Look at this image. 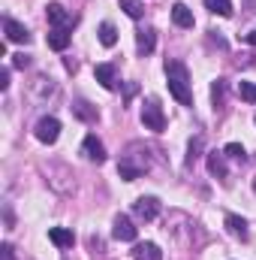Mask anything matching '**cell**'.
Returning a JSON list of instances; mask_svg holds the SVG:
<instances>
[{
    "instance_id": "cell-22",
    "label": "cell",
    "mask_w": 256,
    "mask_h": 260,
    "mask_svg": "<svg viewBox=\"0 0 256 260\" xmlns=\"http://www.w3.org/2000/svg\"><path fill=\"white\" fill-rule=\"evenodd\" d=\"M223 154L232 157V160H241V164L247 160V151H244V145H238V142H229V145L223 148Z\"/></svg>"
},
{
    "instance_id": "cell-19",
    "label": "cell",
    "mask_w": 256,
    "mask_h": 260,
    "mask_svg": "<svg viewBox=\"0 0 256 260\" xmlns=\"http://www.w3.org/2000/svg\"><path fill=\"white\" fill-rule=\"evenodd\" d=\"M118 173H121V179H124V182H133V179H139V176L145 173V167H136V164H130L127 157H124V160L118 164Z\"/></svg>"
},
{
    "instance_id": "cell-20",
    "label": "cell",
    "mask_w": 256,
    "mask_h": 260,
    "mask_svg": "<svg viewBox=\"0 0 256 260\" xmlns=\"http://www.w3.org/2000/svg\"><path fill=\"white\" fill-rule=\"evenodd\" d=\"M100 43H103L106 49H112V46L118 43V30H115V24H109V21L100 24Z\"/></svg>"
},
{
    "instance_id": "cell-15",
    "label": "cell",
    "mask_w": 256,
    "mask_h": 260,
    "mask_svg": "<svg viewBox=\"0 0 256 260\" xmlns=\"http://www.w3.org/2000/svg\"><path fill=\"white\" fill-rule=\"evenodd\" d=\"M133 257L136 260H163V251H160L154 242H142V245H136Z\"/></svg>"
},
{
    "instance_id": "cell-8",
    "label": "cell",
    "mask_w": 256,
    "mask_h": 260,
    "mask_svg": "<svg viewBox=\"0 0 256 260\" xmlns=\"http://www.w3.org/2000/svg\"><path fill=\"white\" fill-rule=\"evenodd\" d=\"M81 148H84V157H88V160H94V164H103V160H106V145H103L94 133L84 136V145H81Z\"/></svg>"
},
{
    "instance_id": "cell-10",
    "label": "cell",
    "mask_w": 256,
    "mask_h": 260,
    "mask_svg": "<svg viewBox=\"0 0 256 260\" xmlns=\"http://www.w3.org/2000/svg\"><path fill=\"white\" fill-rule=\"evenodd\" d=\"M226 154L223 151H208V173L211 176H217V179H226L229 176V170H226V160H223Z\"/></svg>"
},
{
    "instance_id": "cell-24",
    "label": "cell",
    "mask_w": 256,
    "mask_h": 260,
    "mask_svg": "<svg viewBox=\"0 0 256 260\" xmlns=\"http://www.w3.org/2000/svg\"><path fill=\"white\" fill-rule=\"evenodd\" d=\"M223 94H226V82L217 79V82L211 85V100H214V106H223Z\"/></svg>"
},
{
    "instance_id": "cell-18",
    "label": "cell",
    "mask_w": 256,
    "mask_h": 260,
    "mask_svg": "<svg viewBox=\"0 0 256 260\" xmlns=\"http://www.w3.org/2000/svg\"><path fill=\"white\" fill-rule=\"evenodd\" d=\"M205 9H211L214 15H223V18H229L235 9H232V0H205Z\"/></svg>"
},
{
    "instance_id": "cell-17",
    "label": "cell",
    "mask_w": 256,
    "mask_h": 260,
    "mask_svg": "<svg viewBox=\"0 0 256 260\" xmlns=\"http://www.w3.org/2000/svg\"><path fill=\"white\" fill-rule=\"evenodd\" d=\"M72 112H75L81 121H97V109H94L88 100H75V103H72Z\"/></svg>"
},
{
    "instance_id": "cell-9",
    "label": "cell",
    "mask_w": 256,
    "mask_h": 260,
    "mask_svg": "<svg viewBox=\"0 0 256 260\" xmlns=\"http://www.w3.org/2000/svg\"><path fill=\"white\" fill-rule=\"evenodd\" d=\"M154 46H157V30L145 27V30H139V34H136V49H139V55H151V52H154Z\"/></svg>"
},
{
    "instance_id": "cell-12",
    "label": "cell",
    "mask_w": 256,
    "mask_h": 260,
    "mask_svg": "<svg viewBox=\"0 0 256 260\" xmlns=\"http://www.w3.org/2000/svg\"><path fill=\"white\" fill-rule=\"evenodd\" d=\"M94 76H97V82H100L106 91H115V67L112 64H97Z\"/></svg>"
},
{
    "instance_id": "cell-11",
    "label": "cell",
    "mask_w": 256,
    "mask_h": 260,
    "mask_svg": "<svg viewBox=\"0 0 256 260\" xmlns=\"http://www.w3.org/2000/svg\"><path fill=\"white\" fill-rule=\"evenodd\" d=\"M69 40H72V34L66 27H52L49 30V49H55V52H64L69 46Z\"/></svg>"
},
{
    "instance_id": "cell-23",
    "label": "cell",
    "mask_w": 256,
    "mask_h": 260,
    "mask_svg": "<svg viewBox=\"0 0 256 260\" xmlns=\"http://www.w3.org/2000/svg\"><path fill=\"white\" fill-rule=\"evenodd\" d=\"M238 97L247 103H256V82H238Z\"/></svg>"
},
{
    "instance_id": "cell-30",
    "label": "cell",
    "mask_w": 256,
    "mask_h": 260,
    "mask_svg": "<svg viewBox=\"0 0 256 260\" xmlns=\"http://www.w3.org/2000/svg\"><path fill=\"white\" fill-rule=\"evenodd\" d=\"M253 191H256V179H253Z\"/></svg>"
},
{
    "instance_id": "cell-25",
    "label": "cell",
    "mask_w": 256,
    "mask_h": 260,
    "mask_svg": "<svg viewBox=\"0 0 256 260\" xmlns=\"http://www.w3.org/2000/svg\"><path fill=\"white\" fill-rule=\"evenodd\" d=\"M199 151H202V139L196 136V139H190V154H187V164H193V160L199 157Z\"/></svg>"
},
{
    "instance_id": "cell-28",
    "label": "cell",
    "mask_w": 256,
    "mask_h": 260,
    "mask_svg": "<svg viewBox=\"0 0 256 260\" xmlns=\"http://www.w3.org/2000/svg\"><path fill=\"white\" fill-rule=\"evenodd\" d=\"M0 88H3V91L9 88V67H3V70H0Z\"/></svg>"
},
{
    "instance_id": "cell-27",
    "label": "cell",
    "mask_w": 256,
    "mask_h": 260,
    "mask_svg": "<svg viewBox=\"0 0 256 260\" xmlns=\"http://www.w3.org/2000/svg\"><path fill=\"white\" fill-rule=\"evenodd\" d=\"M0 260H15V254H12V245H9V242H3V245H0Z\"/></svg>"
},
{
    "instance_id": "cell-3",
    "label": "cell",
    "mask_w": 256,
    "mask_h": 260,
    "mask_svg": "<svg viewBox=\"0 0 256 260\" xmlns=\"http://www.w3.org/2000/svg\"><path fill=\"white\" fill-rule=\"evenodd\" d=\"M33 133H36V139H39V142L52 145V142H58V136H61V121H58L55 115H46V118H39V121H36Z\"/></svg>"
},
{
    "instance_id": "cell-6",
    "label": "cell",
    "mask_w": 256,
    "mask_h": 260,
    "mask_svg": "<svg viewBox=\"0 0 256 260\" xmlns=\"http://www.w3.org/2000/svg\"><path fill=\"white\" fill-rule=\"evenodd\" d=\"M112 236L121 239V242H136V227H133V221H130L127 215H118V218H115V224H112Z\"/></svg>"
},
{
    "instance_id": "cell-14",
    "label": "cell",
    "mask_w": 256,
    "mask_h": 260,
    "mask_svg": "<svg viewBox=\"0 0 256 260\" xmlns=\"http://www.w3.org/2000/svg\"><path fill=\"white\" fill-rule=\"evenodd\" d=\"M226 230L235 236V239H247V221L244 218H238V215H226Z\"/></svg>"
},
{
    "instance_id": "cell-26",
    "label": "cell",
    "mask_w": 256,
    "mask_h": 260,
    "mask_svg": "<svg viewBox=\"0 0 256 260\" xmlns=\"http://www.w3.org/2000/svg\"><path fill=\"white\" fill-rule=\"evenodd\" d=\"M30 64V58L21 52V55H12V67H18V70H24V67Z\"/></svg>"
},
{
    "instance_id": "cell-7",
    "label": "cell",
    "mask_w": 256,
    "mask_h": 260,
    "mask_svg": "<svg viewBox=\"0 0 256 260\" xmlns=\"http://www.w3.org/2000/svg\"><path fill=\"white\" fill-rule=\"evenodd\" d=\"M3 30H6V40L9 43H30V30L24 24H18L15 18H6L3 21Z\"/></svg>"
},
{
    "instance_id": "cell-1",
    "label": "cell",
    "mask_w": 256,
    "mask_h": 260,
    "mask_svg": "<svg viewBox=\"0 0 256 260\" xmlns=\"http://www.w3.org/2000/svg\"><path fill=\"white\" fill-rule=\"evenodd\" d=\"M166 76H169V94L184 103V106H193V91H190V73L181 61H166Z\"/></svg>"
},
{
    "instance_id": "cell-13",
    "label": "cell",
    "mask_w": 256,
    "mask_h": 260,
    "mask_svg": "<svg viewBox=\"0 0 256 260\" xmlns=\"http://www.w3.org/2000/svg\"><path fill=\"white\" fill-rule=\"evenodd\" d=\"M49 239H52L58 248H72V242H75L72 230H66V227H52V230H49Z\"/></svg>"
},
{
    "instance_id": "cell-4",
    "label": "cell",
    "mask_w": 256,
    "mask_h": 260,
    "mask_svg": "<svg viewBox=\"0 0 256 260\" xmlns=\"http://www.w3.org/2000/svg\"><path fill=\"white\" fill-rule=\"evenodd\" d=\"M133 212H136V218H142V221H154V218L160 215V200H157V197H139V200L133 203Z\"/></svg>"
},
{
    "instance_id": "cell-29",
    "label": "cell",
    "mask_w": 256,
    "mask_h": 260,
    "mask_svg": "<svg viewBox=\"0 0 256 260\" xmlns=\"http://www.w3.org/2000/svg\"><path fill=\"white\" fill-rule=\"evenodd\" d=\"M244 40H247V43H250V46H256V30H250V34H247V37H244Z\"/></svg>"
},
{
    "instance_id": "cell-16",
    "label": "cell",
    "mask_w": 256,
    "mask_h": 260,
    "mask_svg": "<svg viewBox=\"0 0 256 260\" xmlns=\"http://www.w3.org/2000/svg\"><path fill=\"white\" fill-rule=\"evenodd\" d=\"M172 21H175L178 27H193V24H196V21H193V12L184 3H175V6H172Z\"/></svg>"
},
{
    "instance_id": "cell-5",
    "label": "cell",
    "mask_w": 256,
    "mask_h": 260,
    "mask_svg": "<svg viewBox=\"0 0 256 260\" xmlns=\"http://www.w3.org/2000/svg\"><path fill=\"white\" fill-rule=\"evenodd\" d=\"M46 15H49V24H52V27H66V30H72V24H75V18L66 12L61 3H49V6H46Z\"/></svg>"
},
{
    "instance_id": "cell-2",
    "label": "cell",
    "mask_w": 256,
    "mask_h": 260,
    "mask_svg": "<svg viewBox=\"0 0 256 260\" xmlns=\"http://www.w3.org/2000/svg\"><path fill=\"white\" fill-rule=\"evenodd\" d=\"M142 124L148 130H154V133H163L166 130V118H163V109H160L157 100H148L142 106Z\"/></svg>"
},
{
    "instance_id": "cell-21",
    "label": "cell",
    "mask_w": 256,
    "mask_h": 260,
    "mask_svg": "<svg viewBox=\"0 0 256 260\" xmlns=\"http://www.w3.org/2000/svg\"><path fill=\"white\" fill-rule=\"evenodd\" d=\"M121 9L127 12L130 18H136V21L145 15V6H142V0H121Z\"/></svg>"
}]
</instances>
